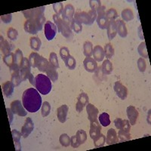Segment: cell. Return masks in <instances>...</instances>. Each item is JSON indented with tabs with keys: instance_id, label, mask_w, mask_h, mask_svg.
<instances>
[{
	"instance_id": "48",
	"label": "cell",
	"mask_w": 151,
	"mask_h": 151,
	"mask_svg": "<svg viewBox=\"0 0 151 151\" xmlns=\"http://www.w3.org/2000/svg\"><path fill=\"white\" fill-rule=\"evenodd\" d=\"M53 20L55 21V26H56L57 29H58V32L60 33V29L62 27V24H63V19L60 18V17L58 14H54L53 15Z\"/></svg>"
},
{
	"instance_id": "21",
	"label": "cell",
	"mask_w": 151,
	"mask_h": 151,
	"mask_svg": "<svg viewBox=\"0 0 151 151\" xmlns=\"http://www.w3.org/2000/svg\"><path fill=\"white\" fill-rule=\"evenodd\" d=\"M68 110L69 107L66 104L62 105L61 106L58 107V110H57V116H58V120L60 121L61 123H64V122H66Z\"/></svg>"
},
{
	"instance_id": "50",
	"label": "cell",
	"mask_w": 151,
	"mask_h": 151,
	"mask_svg": "<svg viewBox=\"0 0 151 151\" xmlns=\"http://www.w3.org/2000/svg\"><path fill=\"white\" fill-rule=\"evenodd\" d=\"M49 63L54 66L56 68H59L58 60V56L55 52H52L49 56Z\"/></svg>"
},
{
	"instance_id": "2",
	"label": "cell",
	"mask_w": 151,
	"mask_h": 151,
	"mask_svg": "<svg viewBox=\"0 0 151 151\" xmlns=\"http://www.w3.org/2000/svg\"><path fill=\"white\" fill-rule=\"evenodd\" d=\"M45 22V17L44 15L36 18L27 19L24 23V30L30 34H36L42 29Z\"/></svg>"
},
{
	"instance_id": "61",
	"label": "cell",
	"mask_w": 151,
	"mask_h": 151,
	"mask_svg": "<svg viewBox=\"0 0 151 151\" xmlns=\"http://www.w3.org/2000/svg\"><path fill=\"white\" fill-rule=\"evenodd\" d=\"M28 79H29V83H30L31 85H33V86H35V78L33 77V75L32 73L29 75V78H28Z\"/></svg>"
},
{
	"instance_id": "49",
	"label": "cell",
	"mask_w": 151,
	"mask_h": 151,
	"mask_svg": "<svg viewBox=\"0 0 151 151\" xmlns=\"http://www.w3.org/2000/svg\"><path fill=\"white\" fill-rule=\"evenodd\" d=\"M7 36L9 38V40H16L17 38V36H18V32H17V29L10 27L7 31Z\"/></svg>"
},
{
	"instance_id": "34",
	"label": "cell",
	"mask_w": 151,
	"mask_h": 151,
	"mask_svg": "<svg viewBox=\"0 0 151 151\" xmlns=\"http://www.w3.org/2000/svg\"><path fill=\"white\" fill-rule=\"evenodd\" d=\"M76 141H77L78 144L81 145V144H84L85 142L87 140V134L84 130H79L76 132Z\"/></svg>"
},
{
	"instance_id": "36",
	"label": "cell",
	"mask_w": 151,
	"mask_h": 151,
	"mask_svg": "<svg viewBox=\"0 0 151 151\" xmlns=\"http://www.w3.org/2000/svg\"><path fill=\"white\" fill-rule=\"evenodd\" d=\"M3 61L8 67H11L15 64V60H14V54L11 52L10 54H8L6 55H4Z\"/></svg>"
},
{
	"instance_id": "57",
	"label": "cell",
	"mask_w": 151,
	"mask_h": 151,
	"mask_svg": "<svg viewBox=\"0 0 151 151\" xmlns=\"http://www.w3.org/2000/svg\"><path fill=\"white\" fill-rule=\"evenodd\" d=\"M12 14H5V15L1 16V20H2V22L5 23V24L10 23L11 21H12Z\"/></svg>"
},
{
	"instance_id": "23",
	"label": "cell",
	"mask_w": 151,
	"mask_h": 151,
	"mask_svg": "<svg viewBox=\"0 0 151 151\" xmlns=\"http://www.w3.org/2000/svg\"><path fill=\"white\" fill-rule=\"evenodd\" d=\"M106 142L107 145H112L119 143L118 136L116 130L113 129H110L107 131V135L106 137Z\"/></svg>"
},
{
	"instance_id": "19",
	"label": "cell",
	"mask_w": 151,
	"mask_h": 151,
	"mask_svg": "<svg viewBox=\"0 0 151 151\" xmlns=\"http://www.w3.org/2000/svg\"><path fill=\"white\" fill-rule=\"evenodd\" d=\"M64 21V20H63ZM60 33H61L62 36L67 38V40H71L73 37V35L72 29L70 27V24L67 23V21H63V24H62V27L60 29Z\"/></svg>"
},
{
	"instance_id": "39",
	"label": "cell",
	"mask_w": 151,
	"mask_h": 151,
	"mask_svg": "<svg viewBox=\"0 0 151 151\" xmlns=\"http://www.w3.org/2000/svg\"><path fill=\"white\" fill-rule=\"evenodd\" d=\"M122 17L125 21H130L134 18V14L132 9H125L122 12Z\"/></svg>"
},
{
	"instance_id": "22",
	"label": "cell",
	"mask_w": 151,
	"mask_h": 151,
	"mask_svg": "<svg viewBox=\"0 0 151 151\" xmlns=\"http://www.w3.org/2000/svg\"><path fill=\"white\" fill-rule=\"evenodd\" d=\"M74 20L77 21L79 24H84L86 25H89V18L88 14L86 12H76L74 14Z\"/></svg>"
},
{
	"instance_id": "52",
	"label": "cell",
	"mask_w": 151,
	"mask_h": 151,
	"mask_svg": "<svg viewBox=\"0 0 151 151\" xmlns=\"http://www.w3.org/2000/svg\"><path fill=\"white\" fill-rule=\"evenodd\" d=\"M53 9L56 14L60 16V14H62L63 10H64V5L62 2H57V3L53 4Z\"/></svg>"
},
{
	"instance_id": "16",
	"label": "cell",
	"mask_w": 151,
	"mask_h": 151,
	"mask_svg": "<svg viewBox=\"0 0 151 151\" xmlns=\"http://www.w3.org/2000/svg\"><path fill=\"white\" fill-rule=\"evenodd\" d=\"M86 111L88 113V119H89L90 122H94L97 120L98 118V114L99 113L98 109L94 106L91 104H88L86 105Z\"/></svg>"
},
{
	"instance_id": "53",
	"label": "cell",
	"mask_w": 151,
	"mask_h": 151,
	"mask_svg": "<svg viewBox=\"0 0 151 151\" xmlns=\"http://www.w3.org/2000/svg\"><path fill=\"white\" fill-rule=\"evenodd\" d=\"M89 5L91 10L97 11L101 6V2L100 0H90Z\"/></svg>"
},
{
	"instance_id": "55",
	"label": "cell",
	"mask_w": 151,
	"mask_h": 151,
	"mask_svg": "<svg viewBox=\"0 0 151 151\" xmlns=\"http://www.w3.org/2000/svg\"><path fill=\"white\" fill-rule=\"evenodd\" d=\"M88 18H89V25H91L97 19V16H98L97 15V12L96 11L90 10L89 12H88Z\"/></svg>"
},
{
	"instance_id": "58",
	"label": "cell",
	"mask_w": 151,
	"mask_h": 151,
	"mask_svg": "<svg viewBox=\"0 0 151 151\" xmlns=\"http://www.w3.org/2000/svg\"><path fill=\"white\" fill-rule=\"evenodd\" d=\"M70 145L73 148H77L79 147V144H78L77 143V141H76V135L72 136V137H70Z\"/></svg>"
},
{
	"instance_id": "26",
	"label": "cell",
	"mask_w": 151,
	"mask_h": 151,
	"mask_svg": "<svg viewBox=\"0 0 151 151\" xmlns=\"http://www.w3.org/2000/svg\"><path fill=\"white\" fill-rule=\"evenodd\" d=\"M45 73L47 74V76L49 78L52 82H55V81L58 80V73L56 70V67H54L52 64H51L49 63V64L48 65L46 68V70Z\"/></svg>"
},
{
	"instance_id": "11",
	"label": "cell",
	"mask_w": 151,
	"mask_h": 151,
	"mask_svg": "<svg viewBox=\"0 0 151 151\" xmlns=\"http://www.w3.org/2000/svg\"><path fill=\"white\" fill-rule=\"evenodd\" d=\"M113 89L116 93V95L120 98L121 100H125V98H127L128 95V89L127 88L125 87V86L122 84L119 81L116 82Z\"/></svg>"
},
{
	"instance_id": "24",
	"label": "cell",
	"mask_w": 151,
	"mask_h": 151,
	"mask_svg": "<svg viewBox=\"0 0 151 151\" xmlns=\"http://www.w3.org/2000/svg\"><path fill=\"white\" fill-rule=\"evenodd\" d=\"M0 46H1V51H2V53L5 55H8V54H10L12 52L13 46L12 44L6 40H5L3 38V36H0Z\"/></svg>"
},
{
	"instance_id": "10",
	"label": "cell",
	"mask_w": 151,
	"mask_h": 151,
	"mask_svg": "<svg viewBox=\"0 0 151 151\" xmlns=\"http://www.w3.org/2000/svg\"><path fill=\"white\" fill-rule=\"evenodd\" d=\"M23 106L24 105L21 104V102L20 101L16 100L11 104V110L14 114H17L20 116H27V113L26 112V110H24V106Z\"/></svg>"
},
{
	"instance_id": "51",
	"label": "cell",
	"mask_w": 151,
	"mask_h": 151,
	"mask_svg": "<svg viewBox=\"0 0 151 151\" xmlns=\"http://www.w3.org/2000/svg\"><path fill=\"white\" fill-rule=\"evenodd\" d=\"M106 15L109 20H115L118 17V13L114 9H110L106 12Z\"/></svg>"
},
{
	"instance_id": "27",
	"label": "cell",
	"mask_w": 151,
	"mask_h": 151,
	"mask_svg": "<svg viewBox=\"0 0 151 151\" xmlns=\"http://www.w3.org/2000/svg\"><path fill=\"white\" fill-rule=\"evenodd\" d=\"M2 88L5 96L6 98H9V97L12 96V93L14 91V85L13 84L12 81H7V82H5V83L2 84Z\"/></svg>"
},
{
	"instance_id": "47",
	"label": "cell",
	"mask_w": 151,
	"mask_h": 151,
	"mask_svg": "<svg viewBox=\"0 0 151 151\" xmlns=\"http://www.w3.org/2000/svg\"><path fill=\"white\" fill-rule=\"evenodd\" d=\"M70 27L71 29H73V31L76 33H79L81 31L83 30V27H82V24L78 23L77 21L74 20V18L73 19V21H71L70 24Z\"/></svg>"
},
{
	"instance_id": "20",
	"label": "cell",
	"mask_w": 151,
	"mask_h": 151,
	"mask_svg": "<svg viewBox=\"0 0 151 151\" xmlns=\"http://www.w3.org/2000/svg\"><path fill=\"white\" fill-rule=\"evenodd\" d=\"M107 36L109 40H112L117 34V25L115 20H110L107 25Z\"/></svg>"
},
{
	"instance_id": "32",
	"label": "cell",
	"mask_w": 151,
	"mask_h": 151,
	"mask_svg": "<svg viewBox=\"0 0 151 151\" xmlns=\"http://www.w3.org/2000/svg\"><path fill=\"white\" fill-rule=\"evenodd\" d=\"M131 138H132V137H131L130 132H128V131H122V130L119 131L118 132L119 143L130 141Z\"/></svg>"
},
{
	"instance_id": "1",
	"label": "cell",
	"mask_w": 151,
	"mask_h": 151,
	"mask_svg": "<svg viewBox=\"0 0 151 151\" xmlns=\"http://www.w3.org/2000/svg\"><path fill=\"white\" fill-rule=\"evenodd\" d=\"M22 102L24 108L29 113H36L42 106V98L40 93L33 88L24 91L22 96Z\"/></svg>"
},
{
	"instance_id": "29",
	"label": "cell",
	"mask_w": 151,
	"mask_h": 151,
	"mask_svg": "<svg viewBox=\"0 0 151 151\" xmlns=\"http://www.w3.org/2000/svg\"><path fill=\"white\" fill-rule=\"evenodd\" d=\"M109 21L110 20L106 17V13L103 14H99L97 17V23H98V27L102 29H106L107 25H108Z\"/></svg>"
},
{
	"instance_id": "41",
	"label": "cell",
	"mask_w": 151,
	"mask_h": 151,
	"mask_svg": "<svg viewBox=\"0 0 151 151\" xmlns=\"http://www.w3.org/2000/svg\"><path fill=\"white\" fill-rule=\"evenodd\" d=\"M95 73H94V79L97 81V82H102L104 79H105L106 78L104 77V74L103 70H102V67L100 66V67H98L97 70H95Z\"/></svg>"
},
{
	"instance_id": "28",
	"label": "cell",
	"mask_w": 151,
	"mask_h": 151,
	"mask_svg": "<svg viewBox=\"0 0 151 151\" xmlns=\"http://www.w3.org/2000/svg\"><path fill=\"white\" fill-rule=\"evenodd\" d=\"M116 22L117 25V33L122 38L126 37L128 34V30L124 21L122 20H118Z\"/></svg>"
},
{
	"instance_id": "54",
	"label": "cell",
	"mask_w": 151,
	"mask_h": 151,
	"mask_svg": "<svg viewBox=\"0 0 151 151\" xmlns=\"http://www.w3.org/2000/svg\"><path fill=\"white\" fill-rule=\"evenodd\" d=\"M60 55L62 60H64L70 55V51L67 47H62L60 49Z\"/></svg>"
},
{
	"instance_id": "56",
	"label": "cell",
	"mask_w": 151,
	"mask_h": 151,
	"mask_svg": "<svg viewBox=\"0 0 151 151\" xmlns=\"http://www.w3.org/2000/svg\"><path fill=\"white\" fill-rule=\"evenodd\" d=\"M137 67H138V69H139V70L141 72H144L145 70H146V62H145V60L142 58H139L138 60H137Z\"/></svg>"
},
{
	"instance_id": "45",
	"label": "cell",
	"mask_w": 151,
	"mask_h": 151,
	"mask_svg": "<svg viewBox=\"0 0 151 151\" xmlns=\"http://www.w3.org/2000/svg\"><path fill=\"white\" fill-rule=\"evenodd\" d=\"M51 112V105L48 101H45L42 105L41 113L43 117H45L48 115Z\"/></svg>"
},
{
	"instance_id": "8",
	"label": "cell",
	"mask_w": 151,
	"mask_h": 151,
	"mask_svg": "<svg viewBox=\"0 0 151 151\" xmlns=\"http://www.w3.org/2000/svg\"><path fill=\"white\" fill-rule=\"evenodd\" d=\"M61 14L63 20L70 24L71 21L73 19L74 14H75V9L71 4H67L64 8V10H63Z\"/></svg>"
},
{
	"instance_id": "30",
	"label": "cell",
	"mask_w": 151,
	"mask_h": 151,
	"mask_svg": "<svg viewBox=\"0 0 151 151\" xmlns=\"http://www.w3.org/2000/svg\"><path fill=\"white\" fill-rule=\"evenodd\" d=\"M12 137H13V140H14V147H15L16 150H21V143H20V139H21V137L22 135L21 132H19L17 130H14L12 131Z\"/></svg>"
},
{
	"instance_id": "31",
	"label": "cell",
	"mask_w": 151,
	"mask_h": 151,
	"mask_svg": "<svg viewBox=\"0 0 151 151\" xmlns=\"http://www.w3.org/2000/svg\"><path fill=\"white\" fill-rule=\"evenodd\" d=\"M29 44H30V47L32 49L38 52L41 48V40L39 37H31L29 39Z\"/></svg>"
},
{
	"instance_id": "9",
	"label": "cell",
	"mask_w": 151,
	"mask_h": 151,
	"mask_svg": "<svg viewBox=\"0 0 151 151\" xmlns=\"http://www.w3.org/2000/svg\"><path fill=\"white\" fill-rule=\"evenodd\" d=\"M57 33V27L52 21H47L45 24V36L48 40H52Z\"/></svg>"
},
{
	"instance_id": "7",
	"label": "cell",
	"mask_w": 151,
	"mask_h": 151,
	"mask_svg": "<svg viewBox=\"0 0 151 151\" xmlns=\"http://www.w3.org/2000/svg\"><path fill=\"white\" fill-rule=\"evenodd\" d=\"M31 65L29 61V59L24 58L23 61L21 64V76L23 81H25L29 78L31 74Z\"/></svg>"
},
{
	"instance_id": "60",
	"label": "cell",
	"mask_w": 151,
	"mask_h": 151,
	"mask_svg": "<svg viewBox=\"0 0 151 151\" xmlns=\"http://www.w3.org/2000/svg\"><path fill=\"white\" fill-rule=\"evenodd\" d=\"M6 111L8 113V116H9V124L12 123V119H13V112L12 111V110L9 108H6Z\"/></svg>"
},
{
	"instance_id": "33",
	"label": "cell",
	"mask_w": 151,
	"mask_h": 151,
	"mask_svg": "<svg viewBox=\"0 0 151 151\" xmlns=\"http://www.w3.org/2000/svg\"><path fill=\"white\" fill-rule=\"evenodd\" d=\"M102 70H103L104 74L105 76L106 75H110L112 73L113 70V64L109 60H105L103 62V64H102Z\"/></svg>"
},
{
	"instance_id": "17",
	"label": "cell",
	"mask_w": 151,
	"mask_h": 151,
	"mask_svg": "<svg viewBox=\"0 0 151 151\" xmlns=\"http://www.w3.org/2000/svg\"><path fill=\"white\" fill-rule=\"evenodd\" d=\"M83 65H84L86 70L89 73H94L98 68V64H97L96 60L94 58H86L83 61Z\"/></svg>"
},
{
	"instance_id": "46",
	"label": "cell",
	"mask_w": 151,
	"mask_h": 151,
	"mask_svg": "<svg viewBox=\"0 0 151 151\" xmlns=\"http://www.w3.org/2000/svg\"><path fill=\"white\" fill-rule=\"evenodd\" d=\"M24 57H23V53L21 49L17 48L15 51L14 53V60H15V64L21 67V64L23 61Z\"/></svg>"
},
{
	"instance_id": "42",
	"label": "cell",
	"mask_w": 151,
	"mask_h": 151,
	"mask_svg": "<svg viewBox=\"0 0 151 151\" xmlns=\"http://www.w3.org/2000/svg\"><path fill=\"white\" fill-rule=\"evenodd\" d=\"M137 51H138V53L141 55L142 58H148L149 56H148L147 53V50L146 47V43L143 42L140 44V45L138 46V48H137Z\"/></svg>"
},
{
	"instance_id": "25",
	"label": "cell",
	"mask_w": 151,
	"mask_h": 151,
	"mask_svg": "<svg viewBox=\"0 0 151 151\" xmlns=\"http://www.w3.org/2000/svg\"><path fill=\"white\" fill-rule=\"evenodd\" d=\"M92 55L94 57V59L96 61H102L105 56L104 50L101 45H96L93 49Z\"/></svg>"
},
{
	"instance_id": "3",
	"label": "cell",
	"mask_w": 151,
	"mask_h": 151,
	"mask_svg": "<svg viewBox=\"0 0 151 151\" xmlns=\"http://www.w3.org/2000/svg\"><path fill=\"white\" fill-rule=\"evenodd\" d=\"M35 87L40 91V94L46 95L52 90V82L51 79L45 75L38 74L35 77Z\"/></svg>"
},
{
	"instance_id": "15",
	"label": "cell",
	"mask_w": 151,
	"mask_h": 151,
	"mask_svg": "<svg viewBox=\"0 0 151 151\" xmlns=\"http://www.w3.org/2000/svg\"><path fill=\"white\" fill-rule=\"evenodd\" d=\"M126 113H127L128 118H129V122H130L131 125H135L137 118H138V115H139L138 111L136 110L134 106H129L126 109Z\"/></svg>"
},
{
	"instance_id": "37",
	"label": "cell",
	"mask_w": 151,
	"mask_h": 151,
	"mask_svg": "<svg viewBox=\"0 0 151 151\" xmlns=\"http://www.w3.org/2000/svg\"><path fill=\"white\" fill-rule=\"evenodd\" d=\"M64 63H65V65L69 70H74L76 68V59L74 58L73 57L71 56L70 55L67 57V58L64 60Z\"/></svg>"
},
{
	"instance_id": "35",
	"label": "cell",
	"mask_w": 151,
	"mask_h": 151,
	"mask_svg": "<svg viewBox=\"0 0 151 151\" xmlns=\"http://www.w3.org/2000/svg\"><path fill=\"white\" fill-rule=\"evenodd\" d=\"M83 52L86 58H90L93 52V45L91 42H85V43L83 44Z\"/></svg>"
},
{
	"instance_id": "14",
	"label": "cell",
	"mask_w": 151,
	"mask_h": 151,
	"mask_svg": "<svg viewBox=\"0 0 151 151\" xmlns=\"http://www.w3.org/2000/svg\"><path fill=\"white\" fill-rule=\"evenodd\" d=\"M33 128H34L33 122L32 121L31 118L28 117V118H27L26 121H25V123H24L22 129H21V134H22L23 137L24 138L27 137L31 134V132L33 131Z\"/></svg>"
},
{
	"instance_id": "43",
	"label": "cell",
	"mask_w": 151,
	"mask_h": 151,
	"mask_svg": "<svg viewBox=\"0 0 151 151\" xmlns=\"http://www.w3.org/2000/svg\"><path fill=\"white\" fill-rule=\"evenodd\" d=\"M105 142H106V136L101 134V135H100L97 139L94 140V147L96 148L102 147L104 146Z\"/></svg>"
},
{
	"instance_id": "12",
	"label": "cell",
	"mask_w": 151,
	"mask_h": 151,
	"mask_svg": "<svg viewBox=\"0 0 151 151\" xmlns=\"http://www.w3.org/2000/svg\"><path fill=\"white\" fill-rule=\"evenodd\" d=\"M101 126L98 122V120L91 122L90 124V131L89 134L91 139L94 140L97 139L100 135H101Z\"/></svg>"
},
{
	"instance_id": "4",
	"label": "cell",
	"mask_w": 151,
	"mask_h": 151,
	"mask_svg": "<svg viewBox=\"0 0 151 151\" xmlns=\"http://www.w3.org/2000/svg\"><path fill=\"white\" fill-rule=\"evenodd\" d=\"M29 61L30 63L31 67L33 68L37 67L39 70L42 71V72H45L47 67L49 64V62L46 58H43L42 56L40 55L36 52H33L29 55Z\"/></svg>"
},
{
	"instance_id": "59",
	"label": "cell",
	"mask_w": 151,
	"mask_h": 151,
	"mask_svg": "<svg viewBox=\"0 0 151 151\" xmlns=\"http://www.w3.org/2000/svg\"><path fill=\"white\" fill-rule=\"evenodd\" d=\"M96 12L98 15H99V14H105V13H106V7L104 6V5H101V7L96 11Z\"/></svg>"
},
{
	"instance_id": "6",
	"label": "cell",
	"mask_w": 151,
	"mask_h": 151,
	"mask_svg": "<svg viewBox=\"0 0 151 151\" xmlns=\"http://www.w3.org/2000/svg\"><path fill=\"white\" fill-rule=\"evenodd\" d=\"M12 73V82L14 86H18L22 82L21 76V67L17 64H14L12 67H9Z\"/></svg>"
},
{
	"instance_id": "44",
	"label": "cell",
	"mask_w": 151,
	"mask_h": 151,
	"mask_svg": "<svg viewBox=\"0 0 151 151\" xmlns=\"http://www.w3.org/2000/svg\"><path fill=\"white\" fill-rule=\"evenodd\" d=\"M59 141H60V144H61L62 146L67 147L70 144V137H69L67 134H62L60 136Z\"/></svg>"
},
{
	"instance_id": "38",
	"label": "cell",
	"mask_w": 151,
	"mask_h": 151,
	"mask_svg": "<svg viewBox=\"0 0 151 151\" xmlns=\"http://www.w3.org/2000/svg\"><path fill=\"white\" fill-rule=\"evenodd\" d=\"M99 122L103 126L106 127L110 125V116L108 113H103L101 114H100L99 116Z\"/></svg>"
},
{
	"instance_id": "40",
	"label": "cell",
	"mask_w": 151,
	"mask_h": 151,
	"mask_svg": "<svg viewBox=\"0 0 151 151\" xmlns=\"http://www.w3.org/2000/svg\"><path fill=\"white\" fill-rule=\"evenodd\" d=\"M104 55L106 58H111L114 55V48L111 43H106L104 45Z\"/></svg>"
},
{
	"instance_id": "5",
	"label": "cell",
	"mask_w": 151,
	"mask_h": 151,
	"mask_svg": "<svg viewBox=\"0 0 151 151\" xmlns=\"http://www.w3.org/2000/svg\"><path fill=\"white\" fill-rule=\"evenodd\" d=\"M45 9V6H41V7L35 8V9H28V10L23 11V14L27 19L36 18V17H40L44 15Z\"/></svg>"
},
{
	"instance_id": "18",
	"label": "cell",
	"mask_w": 151,
	"mask_h": 151,
	"mask_svg": "<svg viewBox=\"0 0 151 151\" xmlns=\"http://www.w3.org/2000/svg\"><path fill=\"white\" fill-rule=\"evenodd\" d=\"M114 124L116 129L119 130H122V131H128L130 132L131 130V125L130 122L127 119H122L120 118H117L114 120Z\"/></svg>"
},
{
	"instance_id": "13",
	"label": "cell",
	"mask_w": 151,
	"mask_h": 151,
	"mask_svg": "<svg viewBox=\"0 0 151 151\" xmlns=\"http://www.w3.org/2000/svg\"><path fill=\"white\" fill-rule=\"evenodd\" d=\"M89 101V98L86 93H81L79 94V96L77 98V102H76V111L80 113V112L83 111L84 106H86V105L88 104Z\"/></svg>"
}]
</instances>
